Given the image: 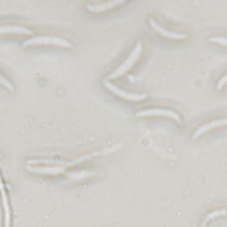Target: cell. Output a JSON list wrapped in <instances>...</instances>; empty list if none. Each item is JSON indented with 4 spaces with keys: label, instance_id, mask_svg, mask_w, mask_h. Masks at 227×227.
Masks as SVG:
<instances>
[{
    "label": "cell",
    "instance_id": "1",
    "mask_svg": "<svg viewBox=\"0 0 227 227\" xmlns=\"http://www.w3.org/2000/svg\"><path fill=\"white\" fill-rule=\"evenodd\" d=\"M58 45L61 47L72 48L73 45L69 40L54 35H36L32 36L29 39L25 40L22 43V46H31V45Z\"/></svg>",
    "mask_w": 227,
    "mask_h": 227
},
{
    "label": "cell",
    "instance_id": "2",
    "mask_svg": "<svg viewBox=\"0 0 227 227\" xmlns=\"http://www.w3.org/2000/svg\"><path fill=\"white\" fill-rule=\"evenodd\" d=\"M141 52H142V43L140 41H139L136 44V45L133 48V50L129 54V56L126 58V59L118 68H116V69L114 70L111 74H109L106 78H108V79H115V78H117L118 76L123 75L125 72H127L135 64V62L138 60V59L140 57Z\"/></svg>",
    "mask_w": 227,
    "mask_h": 227
},
{
    "label": "cell",
    "instance_id": "3",
    "mask_svg": "<svg viewBox=\"0 0 227 227\" xmlns=\"http://www.w3.org/2000/svg\"><path fill=\"white\" fill-rule=\"evenodd\" d=\"M103 83H104V85L108 90H110L112 92L120 96L122 99L133 100V101H139V100H142V99H145L147 98V95L146 93H132V92H126L124 90H122L119 87H117L116 85H115L114 83H112L108 79H105Z\"/></svg>",
    "mask_w": 227,
    "mask_h": 227
},
{
    "label": "cell",
    "instance_id": "4",
    "mask_svg": "<svg viewBox=\"0 0 227 227\" xmlns=\"http://www.w3.org/2000/svg\"><path fill=\"white\" fill-rule=\"evenodd\" d=\"M164 116L173 118L174 120L181 122V117L179 114L167 108H147L137 112L136 116Z\"/></svg>",
    "mask_w": 227,
    "mask_h": 227
},
{
    "label": "cell",
    "instance_id": "5",
    "mask_svg": "<svg viewBox=\"0 0 227 227\" xmlns=\"http://www.w3.org/2000/svg\"><path fill=\"white\" fill-rule=\"evenodd\" d=\"M149 24H150V26H151L152 29L154 30H155L157 33L161 34V35L165 36V37H168V38H171V39H185V38H187V36H188L185 33H178V32L170 31V30L164 29L160 24L157 23L153 18H149Z\"/></svg>",
    "mask_w": 227,
    "mask_h": 227
},
{
    "label": "cell",
    "instance_id": "6",
    "mask_svg": "<svg viewBox=\"0 0 227 227\" xmlns=\"http://www.w3.org/2000/svg\"><path fill=\"white\" fill-rule=\"evenodd\" d=\"M124 2H125V0H111V1H106L103 3H98V4H87L86 8L90 12H99L116 7V6L123 4Z\"/></svg>",
    "mask_w": 227,
    "mask_h": 227
},
{
    "label": "cell",
    "instance_id": "7",
    "mask_svg": "<svg viewBox=\"0 0 227 227\" xmlns=\"http://www.w3.org/2000/svg\"><path fill=\"white\" fill-rule=\"evenodd\" d=\"M6 34H25L32 35L34 31L23 26L19 25H1L0 26V35Z\"/></svg>",
    "mask_w": 227,
    "mask_h": 227
},
{
    "label": "cell",
    "instance_id": "8",
    "mask_svg": "<svg viewBox=\"0 0 227 227\" xmlns=\"http://www.w3.org/2000/svg\"><path fill=\"white\" fill-rule=\"evenodd\" d=\"M224 125H227V118H222V119H217V120H214L210 122H207L203 125H201V127H199L192 135V139H196L198 138L200 135H201L204 132H206L207 130H209L210 129L215 128V127H219V126H224Z\"/></svg>",
    "mask_w": 227,
    "mask_h": 227
},
{
    "label": "cell",
    "instance_id": "9",
    "mask_svg": "<svg viewBox=\"0 0 227 227\" xmlns=\"http://www.w3.org/2000/svg\"><path fill=\"white\" fill-rule=\"evenodd\" d=\"M30 169H33L35 172H47V173H56L59 172L61 168L59 167H29Z\"/></svg>",
    "mask_w": 227,
    "mask_h": 227
},
{
    "label": "cell",
    "instance_id": "10",
    "mask_svg": "<svg viewBox=\"0 0 227 227\" xmlns=\"http://www.w3.org/2000/svg\"><path fill=\"white\" fill-rule=\"evenodd\" d=\"M0 84L3 85L4 87H6L10 92H14V87H13L12 83L9 81L6 76H4L1 74H0Z\"/></svg>",
    "mask_w": 227,
    "mask_h": 227
},
{
    "label": "cell",
    "instance_id": "11",
    "mask_svg": "<svg viewBox=\"0 0 227 227\" xmlns=\"http://www.w3.org/2000/svg\"><path fill=\"white\" fill-rule=\"evenodd\" d=\"M209 40L210 42H213V43H218V44H221L224 45H226L227 46V37H224L221 35H213L211 36Z\"/></svg>",
    "mask_w": 227,
    "mask_h": 227
},
{
    "label": "cell",
    "instance_id": "12",
    "mask_svg": "<svg viewBox=\"0 0 227 227\" xmlns=\"http://www.w3.org/2000/svg\"><path fill=\"white\" fill-rule=\"evenodd\" d=\"M227 83V74L225 75H224V76H222L221 78L219 79V81L217 82V84H216V88H217V90H221L223 86L225 84Z\"/></svg>",
    "mask_w": 227,
    "mask_h": 227
}]
</instances>
